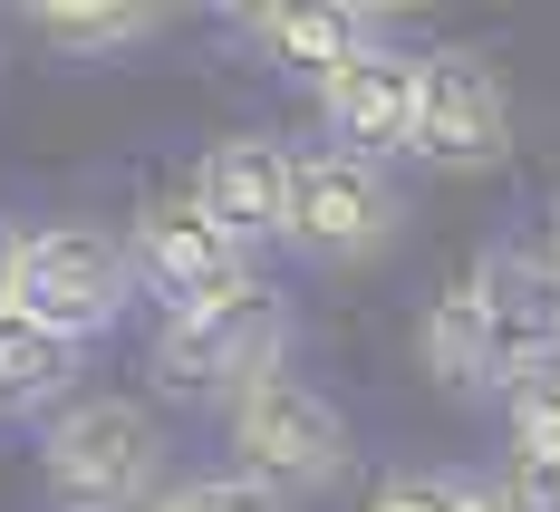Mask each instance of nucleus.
<instances>
[{"mask_svg": "<svg viewBox=\"0 0 560 512\" xmlns=\"http://www.w3.org/2000/svg\"><path fill=\"white\" fill-rule=\"evenodd\" d=\"M39 474L68 512H155V474H165V435L155 416L126 397H78L68 416H49Z\"/></svg>", "mask_w": 560, "mask_h": 512, "instance_id": "obj_1", "label": "nucleus"}, {"mask_svg": "<svg viewBox=\"0 0 560 512\" xmlns=\"http://www.w3.org/2000/svg\"><path fill=\"white\" fill-rule=\"evenodd\" d=\"M280 348H290V300L280 290H232L213 310H174L155 329V387L174 397H242L280 377Z\"/></svg>", "mask_w": 560, "mask_h": 512, "instance_id": "obj_2", "label": "nucleus"}, {"mask_svg": "<svg viewBox=\"0 0 560 512\" xmlns=\"http://www.w3.org/2000/svg\"><path fill=\"white\" fill-rule=\"evenodd\" d=\"M232 455L252 484H271L280 503L290 493H329L338 474H348V416H338L310 377H261V387H242L232 397Z\"/></svg>", "mask_w": 560, "mask_h": 512, "instance_id": "obj_3", "label": "nucleus"}, {"mask_svg": "<svg viewBox=\"0 0 560 512\" xmlns=\"http://www.w3.org/2000/svg\"><path fill=\"white\" fill-rule=\"evenodd\" d=\"M464 300H474L493 387H522V377H551L560 368V271H551V252L493 242V252L464 271Z\"/></svg>", "mask_w": 560, "mask_h": 512, "instance_id": "obj_4", "label": "nucleus"}, {"mask_svg": "<svg viewBox=\"0 0 560 512\" xmlns=\"http://www.w3.org/2000/svg\"><path fill=\"white\" fill-rule=\"evenodd\" d=\"M126 261H136V290H155L174 310H213V300H232V290H252V261H242V242H232L194 194H155L145 213H136V232H126Z\"/></svg>", "mask_w": 560, "mask_h": 512, "instance_id": "obj_5", "label": "nucleus"}, {"mask_svg": "<svg viewBox=\"0 0 560 512\" xmlns=\"http://www.w3.org/2000/svg\"><path fill=\"white\" fill-rule=\"evenodd\" d=\"M396 223H406V203H396L387 165H368V155H348V146L300 155V174H290V242H300V252H319V261H368V252L396 242Z\"/></svg>", "mask_w": 560, "mask_h": 512, "instance_id": "obj_6", "label": "nucleus"}, {"mask_svg": "<svg viewBox=\"0 0 560 512\" xmlns=\"http://www.w3.org/2000/svg\"><path fill=\"white\" fill-rule=\"evenodd\" d=\"M126 290H136V261H126V242L88 223H49L30 232V261H20V310L58 329V339H97L116 310H126Z\"/></svg>", "mask_w": 560, "mask_h": 512, "instance_id": "obj_7", "label": "nucleus"}, {"mask_svg": "<svg viewBox=\"0 0 560 512\" xmlns=\"http://www.w3.org/2000/svg\"><path fill=\"white\" fill-rule=\"evenodd\" d=\"M512 155V97L493 58L435 49L425 58V107H416V165L435 174H493Z\"/></svg>", "mask_w": 560, "mask_h": 512, "instance_id": "obj_8", "label": "nucleus"}, {"mask_svg": "<svg viewBox=\"0 0 560 512\" xmlns=\"http://www.w3.org/2000/svg\"><path fill=\"white\" fill-rule=\"evenodd\" d=\"M416 107H425V58L416 49H358L338 78H319V116L348 155L387 165V155H416Z\"/></svg>", "mask_w": 560, "mask_h": 512, "instance_id": "obj_9", "label": "nucleus"}, {"mask_svg": "<svg viewBox=\"0 0 560 512\" xmlns=\"http://www.w3.org/2000/svg\"><path fill=\"white\" fill-rule=\"evenodd\" d=\"M290 174H300L290 146H271V136H223V146L194 165V203L252 252V242L290 232Z\"/></svg>", "mask_w": 560, "mask_h": 512, "instance_id": "obj_10", "label": "nucleus"}, {"mask_svg": "<svg viewBox=\"0 0 560 512\" xmlns=\"http://www.w3.org/2000/svg\"><path fill=\"white\" fill-rule=\"evenodd\" d=\"M242 39L290 68V78H338L358 49H377V20L368 10H338V0H280V10H242Z\"/></svg>", "mask_w": 560, "mask_h": 512, "instance_id": "obj_11", "label": "nucleus"}, {"mask_svg": "<svg viewBox=\"0 0 560 512\" xmlns=\"http://www.w3.org/2000/svg\"><path fill=\"white\" fill-rule=\"evenodd\" d=\"M68 377H78V339L39 329L30 310H0V406L10 416H39V406L68 397Z\"/></svg>", "mask_w": 560, "mask_h": 512, "instance_id": "obj_12", "label": "nucleus"}, {"mask_svg": "<svg viewBox=\"0 0 560 512\" xmlns=\"http://www.w3.org/2000/svg\"><path fill=\"white\" fill-rule=\"evenodd\" d=\"M512 474L551 503L560 493V368L512 387Z\"/></svg>", "mask_w": 560, "mask_h": 512, "instance_id": "obj_13", "label": "nucleus"}, {"mask_svg": "<svg viewBox=\"0 0 560 512\" xmlns=\"http://www.w3.org/2000/svg\"><path fill=\"white\" fill-rule=\"evenodd\" d=\"M416 348H425V368H435L445 387H493V368H483V329H474V300H464V290H445V300L425 310Z\"/></svg>", "mask_w": 560, "mask_h": 512, "instance_id": "obj_14", "label": "nucleus"}, {"mask_svg": "<svg viewBox=\"0 0 560 512\" xmlns=\"http://www.w3.org/2000/svg\"><path fill=\"white\" fill-rule=\"evenodd\" d=\"M39 20V39L49 49H136V39H155L165 30V10H88V0H58V10H30Z\"/></svg>", "mask_w": 560, "mask_h": 512, "instance_id": "obj_15", "label": "nucleus"}, {"mask_svg": "<svg viewBox=\"0 0 560 512\" xmlns=\"http://www.w3.org/2000/svg\"><path fill=\"white\" fill-rule=\"evenodd\" d=\"M155 512H290V503H280L271 484H252V474L232 464V474H194V484H165V493H155Z\"/></svg>", "mask_w": 560, "mask_h": 512, "instance_id": "obj_16", "label": "nucleus"}, {"mask_svg": "<svg viewBox=\"0 0 560 512\" xmlns=\"http://www.w3.org/2000/svg\"><path fill=\"white\" fill-rule=\"evenodd\" d=\"M464 503H474V484L425 474V464H406V474H387V484L368 493V512H464Z\"/></svg>", "mask_w": 560, "mask_h": 512, "instance_id": "obj_17", "label": "nucleus"}, {"mask_svg": "<svg viewBox=\"0 0 560 512\" xmlns=\"http://www.w3.org/2000/svg\"><path fill=\"white\" fill-rule=\"evenodd\" d=\"M464 512H551V503H541L522 474H493V484H474V503H464Z\"/></svg>", "mask_w": 560, "mask_h": 512, "instance_id": "obj_18", "label": "nucleus"}, {"mask_svg": "<svg viewBox=\"0 0 560 512\" xmlns=\"http://www.w3.org/2000/svg\"><path fill=\"white\" fill-rule=\"evenodd\" d=\"M20 261H30V232L0 223V310H20Z\"/></svg>", "mask_w": 560, "mask_h": 512, "instance_id": "obj_19", "label": "nucleus"}, {"mask_svg": "<svg viewBox=\"0 0 560 512\" xmlns=\"http://www.w3.org/2000/svg\"><path fill=\"white\" fill-rule=\"evenodd\" d=\"M541 252H551V271H560V203H551V242H541Z\"/></svg>", "mask_w": 560, "mask_h": 512, "instance_id": "obj_20", "label": "nucleus"}]
</instances>
